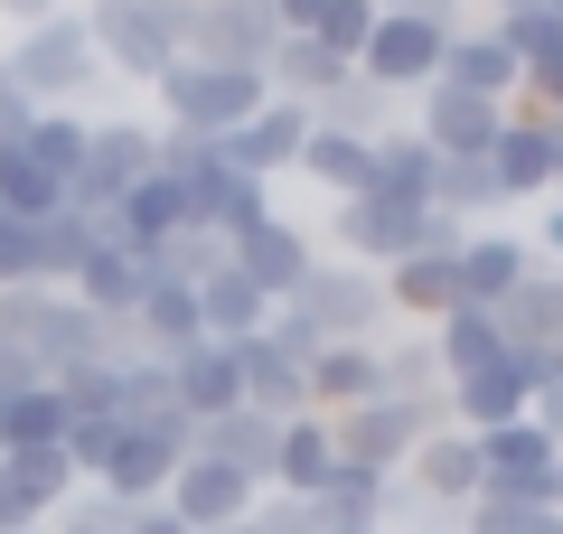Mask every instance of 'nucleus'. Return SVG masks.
<instances>
[{
  "label": "nucleus",
  "instance_id": "1",
  "mask_svg": "<svg viewBox=\"0 0 563 534\" xmlns=\"http://www.w3.org/2000/svg\"><path fill=\"white\" fill-rule=\"evenodd\" d=\"M85 38H95V66L161 85L188 57V0H85Z\"/></svg>",
  "mask_w": 563,
  "mask_h": 534
},
{
  "label": "nucleus",
  "instance_id": "2",
  "mask_svg": "<svg viewBox=\"0 0 563 534\" xmlns=\"http://www.w3.org/2000/svg\"><path fill=\"white\" fill-rule=\"evenodd\" d=\"M151 103H161V132L225 141L235 122H254L263 103H273V85H263V76H244V66H198V57H179L161 85H151Z\"/></svg>",
  "mask_w": 563,
  "mask_h": 534
},
{
  "label": "nucleus",
  "instance_id": "3",
  "mask_svg": "<svg viewBox=\"0 0 563 534\" xmlns=\"http://www.w3.org/2000/svg\"><path fill=\"white\" fill-rule=\"evenodd\" d=\"M0 76L20 85L38 113H47V103H76L85 85L103 76V66H95V38H85V10L66 0V10H47L38 29H20V47L0 57Z\"/></svg>",
  "mask_w": 563,
  "mask_h": 534
},
{
  "label": "nucleus",
  "instance_id": "4",
  "mask_svg": "<svg viewBox=\"0 0 563 534\" xmlns=\"http://www.w3.org/2000/svg\"><path fill=\"white\" fill-rule=\"evenodd\" d=\"M291 310L320 329V347H376V337H395L385 281L366 272V263H310V281L291 291Z\"/></svg>",
  "mask_w": 563,
  "mask_h": 534
},
{
  "label": "nucleus",
  "instance_id": "5",
  "mask_svg": "<svg viewBox=\"0 0 563 534\" xmlns=\"http://www.w3.org/2000/svg\"><path fill=\"white\" fill-rule=\"evenodd\" d=\"M188 432H198L188 413H161V422H141V432H122V441H113V459H103L85 488L113 497V507H132V515H141V507H161L169 478H179V459H188Z\"/></svg>",
  "mask_w": 563,
  "mask_h": 534
},
{
  "label": "nucleus",
  "instance_id": "6",
  "mask_svg": "<svg viewBox=\"0 0 563 534\" xmlns=\"http://www.w3.org/2000/svg\"><path fill=\"white\" fill-rule=\"evenodd\" d=\"M329 432H339V459H347V469H376V478H395L404 459H413V441H422V432H442V394H432V403L376 394V403H357V413H339Z\"/></svg>",
  "mask_w": 563,
  "mask_h": 534
},
{
  "label": "nucleus",
  "instance_id": "7",
  "mask_svg": "<svg viewBox=\"0 0 563 534\" xmlns=\"http://www.w3.org/2000/svg\"><path fill=\"white\" fill-rule=\"evenodd\" d=\"M273 47H282L273 0H188V57L198 66H244V76H263Z\"/></svg>",
  "mask_w": 563,
  "mask_h": 534
},
{
  "label": "nucleus",
  "instance_id": "8",
  "mask_svg": "<svg viewBox=\"0 0 563 534\" xmlns=\"http://www.w3.org/2000/svg\"><path fill=\"white\" fill-rule=\"evenodd\" d=\"M151 159H161V132L151 122H85V169H76V216H103V207L122 198V188H141L151 178Z\"/></svg>",
  "mask_w": 563,
  "mask_h": 534
},
{
  "label": "nucleus",
  "instance_id": "9",
  "mask_svg": "<svg viewBox=\"0 0 563 534\" xmlns=\"http://www.w3.org/2000/svg\"><path fill=\"white\" fill-rule=\"evenodd\" d=\"M488 319H498V337L536 366L544 385H563V263H536V272H526Z\"/></svg>",
  "mask_w": 563,
  "mask_h": 534
},
{
  "label": "nucleus",
  "instance_id": "10",
  "mask_svg": "<svg viewBox=\"0 0 563 534\" xmlns=\"http://www.w3.org/2000/svg\"><path fill=\"white\" fill-rule=\"evenodd\" d=\"M554 141H563L554 113H536V103H507L498 141H488V178H498V198H507V207L554 198Z\"/></svg>",
  "mask_w": 563,
  "mask_h": 534
},
{
  "label": "nucleus",
  "instance_id": "11",
  "mask_svg": "<svg viewBox=\"0 0 563 534\" xmlns=\"http://www.w3.org/2000/svg\"><path fill=\"white\" fill-rule=\"evenodd\" d=\"M442 29H422V20H404V10H376V29H366V47H357V76L376 85V94H422V85L442 76Z\"/></svg>",
  "mask_w": 563,
  "mask_h": 534
},
{
  "label": "nucleus",
  "instance_id": "12",
  "mask_svg": "<svg viewBox=\"0 0 563 534\" xmlns=\"http://www.w3.org/2000/svg\"><path fill=\"white\" fill-rule=\"evenodd\" d=\"M536 366H526L517 347L498 356V366H479V376H451L442 385V422L451 432H507V422H526V403H536Z\"/></svg>",
  "mask_w": 563,
  "mask_h": 534
},
{
  "label": "nucleus",
  "instance_id": "13",
  "mask_svg": "<svg viewBox=\"0 0 563 534\" xmlns=\"http://www.w3.org/2000/svg\"><path fill=\"white\" fill-rule=\"evenodd\" d=\"M310 263H320V244H310L291 216H263L254 235H235V244H225V272H235L244 291H263L273 310H282V300H291V291L310 281Z\"/></svg>",
  "mask_w": 563,
  "mask_h": 534
},
{
  "label": "nucleus",
  "instance_id": "14",
  "mask_svg": "<svg viewBox=\"0 0 563 534\" xmlns=\"http://www.w3.org/2000/svg\"><path fill=\"white\" fill-rule=\"evenodd\" d=\"M85 235H95V244H85V263L66 272V300H76V310H95V319H113V329H122V319L141 310V291H151V272H141V254H132V244H113V235H103L95 216H85Z\"/></svg>",
  "mask_w": 563,
  "mask_h": 534
},
{
  "label": "nucleus",
  "instance_id": "15",
  "mask_svg": "<svg viewBox=\"0 0 563 534\" xmlns=\"http://www.w3.org/2000/svg\"><path fill=\"white\" fill-rule=\"evenodd\" d=\"M395 478L422 497V507H451V515H461V507H479V441L442 422V432H422V441H413V459H404Z\"/></svg>",
  "mask_w": 563,
  "mask_h": 534
},
{
  "label": "nucleus",
  "instance_id": "16",
  "mask_svg": "<svg viewBox=\"0 0 563 534\" xmlns=\"http://www.w3.org/2000/svg\"><path fill=\"white\" fill-rule=\"evenodd\" d=\"M161 507L179 515L188 534H217V525H235V515H254L263 488H254V478H235L225 459H179V478H169Z\"/></svg>",
  "mask_w": 563,
  "mask_h": 534
},
{
  "label": "nucleus",
  "instance_id": "17",
  "mask_svg": "<svg viewBox=\"0 0 563 534\" xmlns=\"http://www.w3.org/2000/svg\"><path fill=\"white\" fill-rule=\"evenodd\" d=\"M301 141H310V103H282V94H273L254 122H235L217 151H225V169H244V178H263V188H273V169H291V159H301Z\"/></svg>",
  "mask_w": 563,
  "mask_h": 534
},
{
  "label": "nucleus",
  "instance_id": "18",
  "mask_svg": "<svg viewBox=\"0 0 563 534\" xmlns=\"http://www.w3.org/2000/svg\"><path fill=\"white\" fill-rule=\"evenodd\" d=\"M301 507H310V525H320V534H385V525H395V478L347 469V459H339V469H329V488L301 497Z\"/></svg>",
  "mask_w": 563,
  "mask_h": 534
},
{
  "label": "nucleus",
  "instance_id": "19",
  "mask_svg": "<svg viewBox=\"0 0 563 534\" xmlns=\"http://www.w3.org/2000/svg\"><path fill=\"white\" fill-rule=\"evenodd\" d=\"M507 103H479V94H451V85H422V122L413 132L432 141L442 159H488V141H498Z\"/></svg>",
  "mask_w": 563,
  "mask_h": 534
},
{
  "label": "nucleus",
  "instance_id": "20",
  "mask_svg": "<svg viewBox=\"0 0 563 534\" xmlns=\"http://www.w3.org/2000/svg\"><path fill=\"white\" fill-rule=\"evenodd\" d=\"M273 432H282L273 413H254V403H235V413H217V422H198V432H188V459H225L235 478H254V488H273Z\"/></svg>",
  "mask_w": 563,
  "mask_h": 534
},
{
  "label": "nucleus",
  "instance_id": "21",
  "mask_svg": "<svg viewBox=\"0 0 563 534\" xmlns=\"http://www.w3.org/2000/svg\"><path fill=\"white\" fill-rule=\"evenodd\" d=\"M329 469H339V432H329V413H291L273 432V488H263V497H320Z\"/></svg>",
  "mask_w": 563,
  "mask_h": 534
},
{
  "label": "nucleus",
  "instance_id": "22",
  "mask_svg": "<svg viewBox=\"0 0 563 534\" xmlns=\"http://www.w3.org/2000/svg\"><path fill=\"white\" fill-rule=\"evenodd\" d=\"M526 272H536V254H526L517 235H479V225H470V235H461V254H451V281H461V300H470V310H498V300L517 291Z\"/></svg>",
  "mask_w": 563,
  "mask_h": 534
},
{
  "label": "nucleus",
  "instance_id": "23",
  "mask_svg": "<svg viewBox=\"0 0 563 534\" xmlns=\"http://www.w3.org/2000/svg\"><path fill=\"white\" fill-rule=\"evenodd\" d=\"M432 85H451V94H479V103H517L526 94V76H517V57H507L488 29H451V47H442V76Z\"/></svg>",
  "mask_w": 563,
  "mask_h": 534
},
{
  "label": "nucleus",
  "instance_id": "24",
  "mask_svg": "<svg viewBox=\"0 0 563 534\" xmlns=\"http://www.w3.org/2000/svg\"><path fill=\"white\" fill-rule=\"evenodd\" d=\"M385 310L395 319H413V329H432L442 310H461V281H451V254H404V263H385Z\"/></svg>",
  "mask_w": 563,
  "mask_h": 534
},
{
  "label": "nucleus",
  "instance_id": "25",
  "mask_svg": "<svg viewBox=\"0 0 563 534\" xmlns=\"http://www.w3.org/2000/svg\"><path fill=\"white\" fill-rule=\"evenodd\" d=\"M385 394V366H376V347H320L310 356V413H357V403H376Z\"/></svg>",
  "mask_w": 563,
  "mask_h": 534
},
{
  "label": "nucleus",
  "instance_id": "26",
  "mask_svg": "<svg viewBox=\"0 0 563 534\" xmlns=\"http://www.w3.org/2000/svg\"><path fill=\"white\" fill-rule=\"evenodd\" d=\"M422 347H432V366H442V385H451V376H479V366H498L507 337H498V319H488V310H470V300H461V310H442L432 329H422Z\"/></svg>",
  "mask_w": 563,
  "mask_h": 534
},
{
  "label": "nucleus",
  "instance_id": "27",
  "mask_svg": "<svg viewBox=\"0 0 563 534\" xmlns=\"http://www.w3.org/2000/svg\"><path fill=\"white\" fill-rule=\"evenodd\" d=\"M188 300H198V337H217V347H235V337H254L263 319H273V300H263V291H244V281L225 272V263H217L207 281H188Z\"/></svg>",
  "mask_w": 563,
  "mask_h": 534
},
{
  "label": "nucleus",
  "instance_id": "28",
  "mask_svg": "<svg viewBox=\"0 0 563 534\" xmlns=\"http://www.w3.org/2000/svg\"><path fill=\"white\" fill-rule=\"evenodd\" d=\"M291 169H301V178H320L329 198L347 207V198H366V188H376V141H347V132H310Z\"/></svg>",
  "mask_w": 563,
  "mask_h": 534
},
{
  "label": "nucleus",
  "instance_id": "29",
  "mask_svg": "<svg viewBox=\"0 0 563 534\" xmlns=\"http://www.w3.org/2000/svg\"><path fill=\"white\" fill-rule=\"evenodd\" d=\"M432 178H442V151L404 122V132H376V188L385 198H413V207H432Z\"/></svg>",
  "mask_w": 563,
  "mask_h": 534
},
{
  "label": "nucleus",
  "instance_id": "30",
  "mask_svg": "<svg viewBox=\"0 0 563 534\" xmlns=\"http://www.w3.org/2000/svg\"><path fill=\"white\" fill-rule=\"evenodd\" d=\"M347 76H357V66H339L320 38H282V47H273V66H263V85H273L282 103H320L329 85H347Z\"/></svg>",
  "mask_w": 563,
  "mask_h": 534
},
{
  "label": "nucleus",
  "instance_id": "31",
  "mask_svg": "<svg viewBox=\"0 0 563 534\" xmlns=\"http://www.w3.org/2000/svg\"><path fill=\"white\" fill-rule=\"evenodd\" d=\"M10 151H29V159H38V169L66 188V198H76V169H85V113H76V103H47V113L29 122L20 141H10Z\"/></svg>",
  "mask_w": 563,
  "mask_h": 534
},
{
  "label": "nucleus",
  "instance_id": "32",
  "mask_svg": "<svg viewBox=\"0 0 563 534\" xmlns=\"http://www.w3.org/2000/svg\"><path fill=\"white\" fill-rule=\"evenodd\" d=\"M0 216L10 225H47V216H66V188L29 151H0Z\"/></svg>",
  "mask_w": 563,
  "mask_h": 534
},
{
  "label": "nucleus",
  "instance_id": "33",
  "mask_svg": "<svg viewBox=\"0 0 563 534\" xmlns=\"http://www.w3.org/2000/svg\"><path fill=\"white\" fill-rule=\"evenodd\" d=\"M310 132H347V141H376V132H385V94H376L366 76L329 85V94L310 103Z\"/></svg>",
  "mask_w": 563,
  "mask_h": 534
},
{
  "label": "nucleus",
  "instance_id": "34",
  "mask_svg": "<svg viewBox=\"0 0 563 534\" xmlns=\"http://www.w3.org/2000/svg\"><path fill=\"white\" fill-rule=\"evenodd\" d=\"M0 469H10V488H20L29 507H47V515H57L66 497H76V469H66V450H57V441H47V450H20V459H0Z\"/></svg>",
  "mask_w": 563,
  "mask_h": 534
},
{
  "label": "nucleus",
  "instance_id": "35",
  "mask_svg": "<svg viewBox=\"0 0 563 534\" xmlns=\"http://www.w3.org/2000/svg\"><path fill=\"white\" fill-rule=\"evenodd\" d=\"M217 263H225V244L198 235V225H179L169 244H151V254H141V272H151V281H207Z\"/></svg>",
  "mask_w": 563,
  "mask_h": 534
},
{
  "label": "nucleus",
  "instance_id": "36",
  "mask_svg": "<svg viewBox=\"0 0 563 534\" xmlns=\"http://www.w3.org/2000/svg\"><path fill=\"white\" fill-rule=\"evenodd\" d=\"M29 244H38V291H66V272H76V263H85V244H95V235H85V216H76V207H66V216L29 225Z\"/></svg>",
  "mask_w": 563,
  "mask_h": 534
},
{
  "label": "nucleus",
  "instance_id": "37",
  "mask_svg": "<svg viewBox=\"0 0 563 534\" xmlns=\"http://www.w3.org/2000/svg\"><path fill=\"white\" fill-rule=\"evenodd\" d=\"M432 207L470 225L479 207H507V198H498V178H488V159H442V178H432Z\"/></svg>",
  "mask_w": 563,
  "mask_h": 534
},
{
  "label": "nucleus",
  "instance_id": "38",
  "mask_svg": "<svg viewBox=\"0 0 563 534\" xmlns=\"http://www.w3.org/2000/svg\"><path fill=\"white\" fill-rule=\"evenodd\" d=\"M366 29H376V0H329V10H320V20L301 29V38H320V47H329V57H339V66H357Z\"/></svg>",
  "mask_w": 563,
  "mask_h": 534
},
{
  "label": "nucleus",
  "instance_id": "39",
  "mask_svg": "<svg viewBox=\"0 0 563 534\" xmlns=\"http://www.w3.org/2000/svg\"><path fill=\"white\" fill-rule=\"evenodd\" d=\"M47 534H132V507H113V497H95V488H76L57 507V525Z\"/></svg>",
  "mask_w": 563,
  "mask_h": 534
},
{
  "label": "nucleus",
  "instance_id": "40",
  "mask_svg": "<svg viewBox=\"0 0 563 534\" xmlns=\"http://www.w3.org/2000/svg\"><path fill=\"white\" fill-rule=\"evenodd\" d=\"M461 534H563L554 507H461Z\"/></svg>",
  "mask_w": 563,
  "mask_h": 534
},
{
  "label": "nucleus",
  "instance_id": "41",
  "mask_svg": "<svg viewBox=\"0 0 563 534\" xmlns=\"http://www.w3.org/2000/svg\"><path fill=\"white\" fill-rule=\"evenodd\" d=\"M0 291H38V244H29V225L0 216Z\"/></svg>",
  "mask_w": 563,
  "mask_h": 534
},
{
  "label": "nucleus",
  "instance_id": "42",
  "mask_svg": "<svg viewBox=\"0 0 563 534\" xmlns=\"http://www.w3.org/2000/svg\"><path fill=\"white\" fill-rule=\"evenodd\" d=\"M517 103H536V113H563V38H554V57L526 66V94H517Z\"/></svg>",
  "mask_w": 563,
  "mask_h": 534
},
{
  "label": "nucleus",
  "instance_id": "43",
  "mask_svg": "<svg viewBox=\"0 0 563 534\" xmlns=\"http://www.w3.org/2000/svg\"><path fill=\"white\" fill-rule=\"evenodd\" d=\"M254 534H320V525H310L301 497H263V507H254Z\"/></svg>",
  "mask_w": 563,
  "mask_h": 534
},
{
  "label": "nucleus",
  "instance_id": "44",
  "mask_svg": "<svg viewBox=\"0 0 563 534\" xmlns=\"http://www.w3.org/2000/svg\"><path fill=\"white\" fill-rule=\"evenodd\" d=\"M376 10H404V20H422V29H461V0H376Z\"/></svg>",
  "mask_w": 563,
  "mask_h": 534
},
{
  "label": "nucleus",
  "instance_id": "45",
  "mask_svg": "<svg viewBox=\"0 0 563 534\" xmlns=\"http://www.w3.org/2000/svg\"><path fill=\"white\" fill-rule=\"evenodd\" d=\"M29 122H38V103H29V94H20V85L0 76V151H10V141H20V132H29Z\"/></svg>",
  "mask_w": 563,
  "mask_h": 534
},
{
  "label": "nucleus",
  "instance_id": "46",
  "mask_svg": "<svg viewBox=\"0 0 563 534\" xmlns=\"http://www.w3.org/2000/svg\"><path fill=\"white\" fill-rule=\"evenodd\" d=\"M526 422H536L544 441L563 450V385H536V403H526Z\"/></svg>",
  "mask_w": 563,
  "mask_h": 534
},
{
  "label": "nucleus",
  "instance_id": "47",
  "mask_svg": "<svg viewBox=\"0 0 563 534\" xmlns=\"http://www.w3.org/2000/svg\"><path fill=\"white\" fill-rule=\"evenodd\" d=\"M29 385H47V376H38V356H20L10 337H0V394H29Z\"/></svg>",
  "mask_w": 563,
  "mask_h": 534
},
{
  "label": "nucleus",
  "instance_id": "48",
  "mask_svg": "<svg viewBox=\"0 0 563 534\" xmlns=\"http://www.w3.org/2000/svg\"><path fill=\"white\" fill-rule=\"evenodd\" d=\"M526 254H536V263H563V198L536 216V244H526Z\"/></svg>",
  "mask_w": 563,
  "mask_h": 534
},
{
  "label": "nucleus",
  "instance_id": "49",
  "mask_svg": "<svg viewBox=\"0 0 563 534\" xmlns=\"http://www.w3.org/2000/svg\"><path fill=\"white\" fill-rule=\"evenodd\" d=\"M320 10H329V0H273V20H282V38H301V29L320 20Z\"/></svg>",
  "mask_w": 563,
  "mask_h": 534
},
{
  "label": "nucleus",
  "instance_id": "50",
  "mask_svg": "<svg viewBox=\"0 0 563 534\" xmlns=\"http://www.w3.org/2000/svg\"><path fill=\"white\" fill-rule=\"evenodd\" d=\"M47 10H66V0H0V20H10V29H38Z\"/></svg>",
  "mask_w": 563,
  "mask_h": 534
},
{
  "label": "nucleus",
  "instance_id": "51",
  "mask_svg": "<svg viewBox=\"0 0 563 534\" xmlns=\"http://www.w3.org/2000/svg\"><path fill=\"white\" fill-rule=\"evenodd\" d=\"M132 534H188V525H179L169 507H141V515H132Z\"/></svg>",
  "mask_w": 563,
  "mask_h": 534
},
{
  "label": "nucleus",
  "instance_id": "52",
  "mask_svg": "<svg viewBox=\"0 0 563 534\" xmlns=\"http://www.w3.org/2000/svg\"><path fill=\"white\" fill-rule=\"evenodd\" d=\"M217 534H254V515H235V525H217Z\"/></svg>",
  "mask_w": 563,
  "mask_h": 534
},
{
  "label": "nucleus",
  "instance_id": "53",
  "mask_svg": "<svg viewBox=\"0 0 563 534\" xmlns=\"http://www.w3.org/2000/svg\"><path fill=\"white\" fill-rule=\"evenodd\" d=\"M554 198H563V141H554Z\"/></svg>",
  "mask_w": 563,
  "mask_h": 534
},
{
  "label": "nucleus",
  "instance_id": "54",
  "mask_svg": "<svg viewBox=\"0 0 563 534\" xmlns=\"http://www.w3.org/2000/svg\"><path fill=\"white\" fill-rule=\"evenodd\" d=\"M498 10H544V0H498Z\"/></svg>",
  "mask_w": 563,
  "mask_h": 534
},
{
  "label": "nucleus",
  "instance_id": "55",
  "mask_svg": "<svg viewBox=\"0 0 563 534\" xmlns=\"http://www.w3.org/2000/svg\"><path fill=\"white\" fill-rule=\"evenodd\" d=\"M38 534H47V525H38Z\"/></svg>",
  "mask_w": 563,
  "mask_h": 534
}]
</instances>
